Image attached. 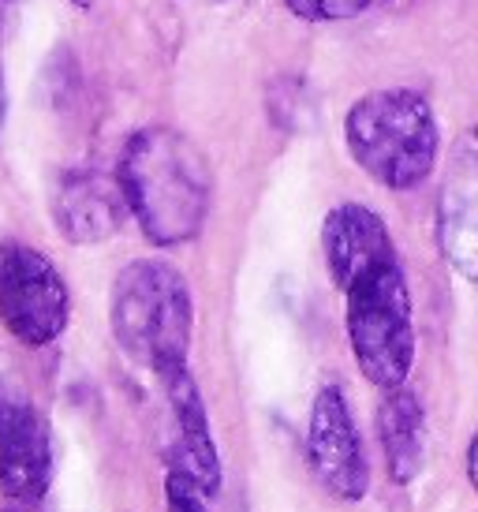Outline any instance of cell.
I'll use <instances>...</instances> for the list:
<instances>
[{"label": "cell", "mask_w": 478, "mask_h": 512, "mask_svg": "<svg viewBox=\"0 0 478 512\" xmlns=\"http://www.w3.org/2000/svg\"><path fill=\"white\" fill-rule=\"evenodd\" d=\"M322 251L344 296V329L359 374L381 393L408 385L419 341L408 273L389 225L363 202H340L322 221Z\"/></svg>", "instance_id": "6da1fadb"}, {"label": "cell", "mask_w": 478, "mask_h": 512, "mask_svg": "<svg viewBox=\"0 0 478 512\" xmlns=\"http://www.w3.org/2000/svg\"><path fill=\"white\" fill-rule=\"evenodd\" d=\"M127 210L154 247H180L202 232L213 202V169L183 131L139 128L116 165Z\"/></svg>", "instance_id": "7a4b0ae2"}, {"label": "cell", "mask_w": 478, "mask_h": 512, "mask_svg": "<svg viewBox=\"0 0 478 512\" xmlns=\"http://www.w3.org/2000/svg\"><path fill=\"white\" fill-rule=\"evenodd\" d=\"M344 143L374 184L385 191H415L437 169L441 124L422 90L385 86L363 94L348 109Z\"/></svg>", "instance_id": "3957f363"}, {"label": "cell", "mask_w": 478, "mask_h": 512, "mask_svg": "<svg viewBox=\"0 0 478 512\" xmlns=\"http://www.w3.org/2000/svg\"><path fill=\"white\" fill-rule=\"evenodd\" d=\"M109 326L127 359L150 374L183 367L195 333V299L165 258H135L116 273L109 292Z\"/></svg>", "instance_id": "277c9868"}, {"label": "cell", "mask_w": 478, "mask_h": 512, "mask_svg": "<svg viewBox=\"0 0 478 512\" xmlns=\"http://www.w3.org/2000/svg\"><path fill=\"white\" fill-rule=\"evenodd\" d=\"M0 322L27 348H49L64 337L71 322V292L64 273L30 243H0Z\"/></svg>", "instance_id": "5b68a950"}, {"label": "cell", "mask_w": 478, "mask_h": 512, "mask_svg": "<svg viewBox=\"0 0 478 512\" xmlns=\"http://www.w3.org/2000/svg\"><path fill=\"white\" fill-rule=\"evenodd\" d=\"M307 464L310 475L333 501L355 505L370 490V460H366L363 434L352 415L348 393L337 382L322 385L314 393L307 423Z\"/></svg>", "instance_id": "8992f818"}, {"label": "cell", "mask_w": 478, "mask_h": 512, "mask_svg": "<svg viewBox=\"0 0 478 512\" xmlns=\"http://www.w3.org/2000/svg\"><path fill=\"white\" fill-rule=\"evenodd\" d=\"M154 378L165 393V464L169 471H180L183 479H191L206 498H217L225 471L213 441L210 412L191 378V367L183 363V367L161 370Z\"/></svg>", "instance_id": "52a82bcc"}, {"label": "cell", "mask_w": 478, "mask_h": 512, "mask_svg": "<svg viewBox=\"0 0 478 512\" xmlns=\"http://www.w3.org/2000/svg\"><path fill=\"white\" fill-rule=\"evenodd\" d=\"M53 483V441L42 412L19 393H0V490L8 505H42Z\"/></svg>", "instance_id": "ba28073f"}, {"label": "cell", "mask_w": 478, "mask_h": 512, "mask_svg": "<svg viewBox=\"0 0 478 512\" xmlns=\"http://www.w3.org/2000/svg\"><path fill=\"white\" fill-rule=\"evenodd\" d=\"M434 232L445 262L464 281L478 285V124L449 157Z\"/></svg>", "instance_id": "9c48e42d"}, {"label": "cell", "mask_w": 478, "mask_h": 512, "mask_svg": "<svg viewBox=\"0 0 478 512\" xmlns=\"http://www.w3.org/2000/svg\"><path fill=\"white\" fill-rule=\"evenodd\" d=\"M127 195L120 176H105L98 169H71L57 180L53 191V225L68 243L90 247V243L113 240L124 228Z\"/></svg>", "instance_id": "30bf717a"}, {"label": "cell", "mask_w": 478, "mask_h": 512, "mask_svg": "<svg viewBox=\"0 0 478 512\" xmlns=\"http://www.w3.org/2000/svg\"><path fill=\"white\" fill-rule=\"evenodd\" d=\"M378 441L396 486H411L426 468V412L411 385L385 389L378 404Z\"/></svg>", "instance_id": "8fae6325"}, {"label": "cell", "mask_w": 478, "mask_h": 512, "mask_svg": "<svg viewBox=\"0 0 478 512\" xmlns=\"http://www.w3.org/2000/svg\"><path fill=\"white\" fill-rule=\"evenodd\" d=\"M284 4L303 23H344L374 8L378 0H284Z\"/></svg>", "instance_id": "7c38bea8"}, {"label": "cell", "mask_w": 478, "mask_h": 512, "mask_svg": "<svg viewBox=\"0 0 478 512\" xmlns=\"http://www.w3.org/2000/svg\"><path fill=\"white\" fill-rule=\"evenodd\" d=\"M165 512H210V509H206V494L191 479H183L180 471H169L165 475Z\"/></svg>", "instance_id": "4fadbf2b"}, {"label": "cell", "mask_w": 478, "mask_h": 512, "mask_svg": "<svg viewBox=\"0 0 478 512\" xmlns=\"http://www.w3.org/2000/svg\"><path fill=\"white\" fill-rule=\"evenodd\" d=\"M464 468H467V479H471V486L478 490V430H475V438H471V445H467Z\"/></svg>", "instance_id": "5bb4252c"}, {"label": "cell", "mask_w": 478, "mask_h": 512, "mask_svg": "<svg viewBox=\"0 0 478 512\" xmlns=\"http://www.w3.org/2000/svg\"><path fill=\"white\" fill-rule=\"evenodd\" d=\"M4 116H8V90H4V68H0V131H4Z\"/></svg>", "instance_id": "9a60e30c"}, {"label": "cell", "mask_w": 478, "mask_h": 512, "mask_svg": "<svg viewBox=\"0 0 478 512\" xmlns=\"http://www.w3.org/2000/svg\"><path fill=\"white\" fill-rule=\"evenodd\" d=\"M8 512H42V505H8Z\"/></svg>", "instance_id": "2e32d148"}, {"label": "cell", "mask_w": 478, "mask_h": 512, "mask_svg": "<svg viewBox=\"0 0 478 512\" xmlns=\"http://www.w3.org/2000/svg\"><path fill=\"white\" fill-rule=\"evenodd\" d=\"M71 4H79V8H86V4H90V0H71Z\"/></svg>", "instance_id": "e0dca14e"}]
</instances>
